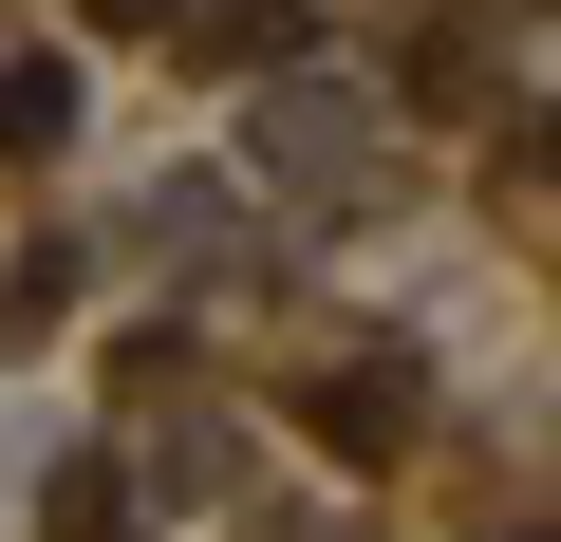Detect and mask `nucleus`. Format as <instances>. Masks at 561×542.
<instances>
[{
  "label": "nucleus",
  "instance_id": "5",
  "mask_svg": "<svg viewBox=\"0 0 561 542\" xmlns=\"http://www.w3.org/2000/svg\"><path fill=\"white\" fill-rule=\"evenodd\" d=\"M94 20H187V0H94Z\"/></svg>",
  "mask_w": 561,
  "mask_h": 542
},
{
  "label": "nucleus",
  "instance_id": "1",
  "mask_svg": "<svg viewBox=\"0 0 561 542\" xmlns=\"http://www.w3.org/2000/svg\"><path fill=\"white\" fill-rule=\"evenodd\" d=\"M262 169L356 206V187H375V113H356V94H262Z\"/></svg>",
  "mask_w": 561,
  "mask_h": 542
},
{
  "label": "nucleus",
  "instance_id": "2",
  "mask_svg": "<svg viewBox=\"0 0 561 542\" xmlns=\"http://www.w3.org/2000/svg\"><path fill=\"white\" fill-rule=\"evenodd\" d=\"M412 412H431V374H412L393 337H356V374H319V430H337V449H393Z\"/></svg>",
  "mask_w": 561,
  "mask_h": 542
},
{
  "label": "nucleus",
  "instance_id": "3",
  "mask_svg": "<svg viewBox=\"0 0 561 542\" xmlns=\"http://www.w3.org/2000/svg\"><path fill=\"white\" fill-rule=\"evenodd\" d=\"M131 243H150V262H206V281L243 262V224H225V187H150V206H131Z\"/></svg>",
  "mask_w": 561,
  "mask_h": 542
},
{
  "label": "nucleus",
  "instance_id": "4",
  "mask_svg": "<svg viewBox=\"0 0 561 542\" xmlns=\"http://www.w3.org/2000/svg\"><path fill=\"white\" fill-rule=\"evenodd\" d=\"M76 131V76L57 57H0V150H57Z\"/></svg>",
  "mask_w": 561,
  "mask_h": 542
}]
</instances>
